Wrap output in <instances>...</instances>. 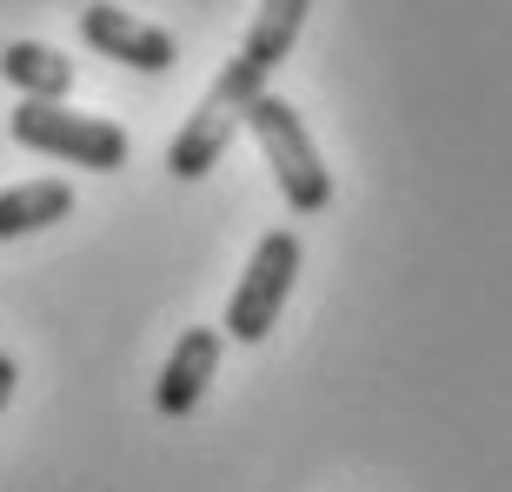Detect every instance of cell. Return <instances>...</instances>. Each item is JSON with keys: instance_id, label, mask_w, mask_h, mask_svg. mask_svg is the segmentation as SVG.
Instances as JSON below:
<instances>
[{"instance_id": "cell-6", "label": "cell", "mask_w": 512, "mask_h": 492, "mask_svg": "<svg viewBox=\"0 0 512 492\" xmlns=\"http://www.w3.org/2000/svg\"><path fill=\"white\" fill-rule=\"evenodd\" d=\"M220 346H227L220 326H187V333L173 340L160 379H153V413H160V419H187L193 406L207 399L213 373H220Z\"/></svg>"}, {"instance_id": "cell-4", "label": "cell", "mask_w": 512, "mask_h": 492, "mask_svg": "<svg viewBox=\"0 0 512 492\" xmlns=\"http://www.w3.org/2000/svg\"><path fill=\"white\" fill-rule=\"evenodd\" d=\"M300 266H306V246L300 233H266L260 246H253V260L247 273H240V286H233V300H227V320H220V333L240 346H260L266 333H273V320H280V306L286 293H293V280H300Z\"/></svg>"}, {"instance_id": "cell-1", "label": "cell", "mask_w": 512, "mask_h": 492, "mask_svg": "<svg viewBox=\"0 0 512 492\" xmlns=\"http://www.w3.org/2000/svg\"><path fill=\"white\" fill-rule=\"evenodd\" d=\"M306 14H313V0H260V14H253L247 40H240V54L220 67V80L200 94V107H213V114H227V120H240V127H247L253 100L266 94L273 67L293 54V40H300Z\"/></svg>"}, {"instance_id": "cell-2", "label": "cell", "mask_w": 512, "mask_h": 492, "mask_svg": "<svg viewBox=\"0 0 512 492\" xmlns=\"http://www.w3.org/2000/svg\"><path fill=\"white\" fill-rule=\"evenodd\" d=\"M7 133L27 153H47V160H67V167H87V173H120L133 160L127 127H114L100 114H74V107H47V100H20Z\"/></svg>"}, {"instance_id": "cell-8", "label": "cell", "mask_w": 512, "mask_h": 492, "mask_svg": "<svg viewBox=\"0 0 512 492\" xmlns=\"http://www.w3.org/2000/svg\"><path fill=\"white\" fill-rule=\"evenodd\" d=\"M74 213V187L67 180H27V187L0 193V240H27V233L54 227Z\"/></svg>"}, {"instance_id": "cell-3", "label": "cell", "mask_w": 512, "mask_h": 492, "mask_svg": "<svg viewBox=\"0 0 512 492\" xmlns=\"http://www.w3.org/2000/svg\"><path fill=\"white\" fill-rule=\"evenodd\" d=\"M247 127L260 133L266 160H273V180H280L286 207L300 213V220H313V213H326V200H333V173H326L320 147H313V133H306V120L293 114V100L280 94H260L253 100Z\"/></svg>"}, {"instance_id": "cell-7", "label": "cell", "mask_w": 512, "mask_h": 492, "mask_svg": "<svg viewBox=\"0 0 512 492\" xmlns=\"http://www.w3.org/2000/svg\"><path fill=\"white\" fill-rule=\"evenodd\" d=\"M0 80L20 87L27 100H47V107H67L74 94V60L47 47V40H7L0 47Z\"/></svg>"}, {"instance_id": "cell-9", "label": "cell", "mask_w": 512, "mask_h": 492, "mask_svg": "<svg viewBox=\"0 0 512 492\" xmlns=\"http://www.w3.org/2000/svg\"><path fill=\"white\" fill-rule=\"evenodd\" d=\"M14 386H20V366H14V353H0V413H7V399H14Z\"/></svg>"}, {"instance_id": "cell-5", "label": "cell", "mask_w": 512, "mask_h": 492, "mask_svg": "<svg viewBox=\"0 0 512 492\" xmlns=\"http://www.w3.org/2000/svg\"><path fill=\"white\" fill-rule=\"evenodd\" d=\"M80 40H87L100 60H120L133 74H167L173 60H180V40L173 34H160L153 20L127 14V7H107V0L80 7Z\"/></svg>"}]
</instances>
